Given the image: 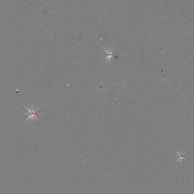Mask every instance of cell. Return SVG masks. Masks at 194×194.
<instances>
[{"label": "cell", "mask_w": 194, "mask_h": 194, "mask_svg": "<svg viewBox=\"0 0 194 194\" xmlns=\"http://www.w3.org/2000/svg\"><path fill=\"white\" fill-rule=\"evenodd\" d=\"M26 109H27V110H28V115L27 114V115H28V117L27 118V119L25 120V122H26L28 120H29L30 118H31L33 120L34 119H37V120H39L38 118L37 117V116L35 115V113L37 112V110H34L33 109H29V108H28L27 107H25Z\"/></svg>", "instance_id": "cell-1"}]
</instances>
